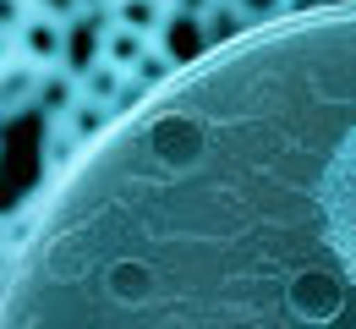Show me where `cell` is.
<instances>
[{
	"label": "cell",
	"instance_id": "cell-4",
	"mask_svg": "<svg viewBox=\"0 0 356 329\" xmlns=\"http://www.w3.org/2000/svg\"><path fill=\"white\" fill-rule=\"evenodd\" d=\"M110 22H121V28H132V33L159 45V33L170 22V0H115L110 6Z\"/></svg>",
	"mask_w": 356,
	"mask_h": 329
},
{
	"label": "cell",
	"instance_id": "cell-9",
	"mask_svg": "<svg viewBox=\"0 0 356 329\" xmlns=\"http://www.w3.org/2000/svg\"><path fill=\"white\" fill-rule=\"evenodd\" d=\"M121 83H127V72H115L110 61H99L88 77H83V99H93V104H104V110H110L115 94H121Z\"/></svg>",
	"mask_w": 356,
	"mask_h": 329
},
{
	"label": "cell",
	"instance_id": "cell-7",
	"mask_svg": "<svg viewBox=\"0 0 356 329\" xmlns=\"http://www.w3.org/2000/svg\"><path fill=\"white\" fill-rule=\"evenodd\" d=\"M39 104H44L49 121H66V115L83 104V77H77V72H66V66L44 72V83H39Z\"/></svg>",
	"mask_w": 356,
	"mask_h": 329
},
{
	"label": "cell",
	"instance_id": "cell-16",
	"mask_svg": "<svg viewBox=\"0 0 356 329\" xmlns=\"http://www.w3.org/2000/svg\"><path fill=\"white\" fill-rule=\"evenodd\" d=\"M11 258V236H6V220H0V264Z\"/></svg>",
	"mask_w": 356,
	"mask_h": 329
},
{
	"label": "cell",
	"instance_id": "cell-11",
	"mask_svg": "<svg viewBox=\"0 0 356 329\" xmlns=\"http://www.w3.org/2000/svg\"><path fill=\"white\" fill-rule=\"evenodd\" d=\"M33 17H49V22H77L83 6L77 0H33Z\"/></svg>",
	"mask_w": 356,
	"mask_h": 329
},
{
	"label": "cell",
	"instance_id": "cell-5",
	"mask_svg": "<svg viewBox=\"0 0 356 329\" xmlns=\"http://www.w3.org/2000/svg\"><path fill=\"white\" fill-rule=\"evenodd\" d=\"M154 39H143V33H132V28H121V22H110V33H104V61L115 66V72H127V77H137L143 72V61L154 55Z\"/></svg>",
	"mask_w": 356,
	"mask_h": 329
},
{
	"label": "cell",
	"instance_id": "cell-13",
	"mask_svg": "<svg viewBox=\"0 0 356 329\" xmlns=\"http://www.w3.org/2000/svg\"><path fill=\"white\" fill-rule=\"evenodd\" d=\"M220 0H170V11H181V17H209Z\"/></svg>",
	"mask_w": 356,
	"mask_h": 329
},
{
	"label": "cell",
	"instance_id": "cell-2",
	"mask_svg": "<svg viewBox=\"0 0 356 329\" xmlns=\"http://www.w3.org/2000/svg\"><path fill=\"white\" fill-rule=\"evenodd\" d=\"M159 55H170L181 72H192L197 61H209L214 49H209V33H203V17H181V11H170L165 33H159Z\"/></svg>",
	"mask_w": 356,
	"mask_h": 329
},
{
	"label": "cell",
	"instance_id": "cell-15",
	"mask_svg": "<svg viewBox=\"0 0 356 329\" xmlns=\"http://www.w3.org/2000/svg\"><path fill=\"white\" fill-rule=\"evenodd\" d=\"M17 66V33H0V72Z\"/></svg>",
	"mask_w": 356,
	"mask_h": 329
},
{
	"label": "cell",
	"instance_id": "cell-14",
	"mask_svg": "<svg viewBox=\"0 0 356 329\" xmlns=\"http://www.w3.org/2000/svg\"><path fill=\"white\" fill-rule=\"evenodd\" d=\"M323 6H334V0H285V17H312Z\"/></svg>",
	"mask_w": 356,
	"mask_h": 329
},
{
	"label": "cell",
	"instance_id": "cell-1",
	"mask_svg": "<svg viewBox=\"0 0 356 329\" xmlns=\"http://www.w3.org/2000/svg\"><path fill=\"white\" fill-rule=\"evenodd\" d=\"M66 33H72V22L28 17V22L17 28V61L33 66V72H55V66H66Z\"/></svg>",
	"mask_w": 356,
	"mask_h": 329
},
{
	"label": "cell",
	"instance_id": "cell-10",
	"mask_svg": "<svg viewBox=\"0 0 356 329\" xmlns=\"http://www.w3.org/2000/svg\"><path fill=\"white\" fill-rule=\"evenodd\" d=\"M230 6L247 17V28H268V22L285 17V0H230Z\"/></svg>",
	"mask_w": 356,
	"mask_h": 329
},
{
	"label": "cell",
	"instance_id": "cell-8",
	"mask_svg": "<svg viewBox=\"0 0 356 329\" xmlns=\"http://www.w3.org/2000/svg\"><path fill=\"white\" fill-rule=\"evenodd\" d=\"M203 33H209V49H230L236 39H247L252 28H247V17H241L230 0H220V6L203 17Z\"/></svg>",
	"mask_w": 356,
	"mask_h": 329
},
{
	"label": "cell",
	"instance_id": "cell-3",
	"mask_svg": "<svg viewBox=\"0 0 356 329\" xmlns=\"http://www.w3.org/2000/svg\"><path fill=\"white\" fill-rule=\"evenodd\" d=\"M104 33H110V22H93V17H77V22H72V33H66V72L88 77L93 66L104 61Z\"/></svg>",
	"mask_w": 356,
	"mask_h": 329
},
{
	"label": "cell",
	"instance_id": "cell-6",
	"mask_svg": "<svg viewBox=\"0 0 356 329\" xmlns=\"http://www.w3.org/2000/svg\"><path fill=\"white\" fill-rule=\"evenodd\" d=\"M39 83H44V72H33V66H11V72H0V121H17L33 99H39Z\"/></svg>",
	"mask_w": 356,
	"mask_h": 329
},
{
	"label": "cell",
	"instance_id": "cell-12",
	"mask_svg": "<svg viewBox=\"0 0 356 329\" xmlns=\"http://www.w3.org/2000/svg\"><path fill=\"white\" fill-rule=\"evenodd\" d=\"M33 17V0H0V33H17Z\"/></svg>",
	"mask_w": 356,
	"mask_h": 329
}]
</instances>
